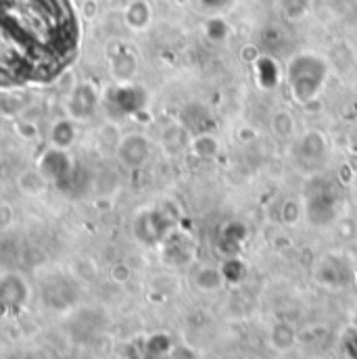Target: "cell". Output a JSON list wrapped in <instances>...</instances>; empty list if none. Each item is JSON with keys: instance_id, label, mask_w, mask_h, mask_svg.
<instances>
[{"instance_id": "6da1fadb", "label": "cell", "mask_w": 357, "mask_h": 359, "mask_svg": "<svg viewBox=\"0 0 357 359\" xmlns=\"http://www.w3.org/2000/svg\"><path fill=\"white\" fill-rule=\"evenodd\" d=\"M286 86L292 100L301 107L322 96L330 78V61L318 53H297L286 65Z\"/></svg>"}, {"instance_id": "7a4b0ae2", "label": "cell", "mask_w": 357, "mask_h": 359, "mask_svg": "<svg viewBox=\"0 0 357 359\" xmlns=\"http://www.w3.org/2000/svg\"><path fill=\"white\" fill-rule=\"evenodd\" d=\"M339 194L335 186L326 180H316L309 190H305L303 215L316 228L330 226L339 217Z\"/></svg>"}, {"instance_id": "3957f363", "label": "cell", "mask_w": 357, "mask_h": 359, "mask_svg": "<svg viewBox=\"0 0 357 359\" xmlns=\"http://www.w3.org/2000/svg\"><path fill=\"white\" fill-rule=\"evenodd\" d=\"M330 155V147H328V138L324 132L320 130H307L299 142H297V149H295V157H297V163L301 168H320L322 163H326Z\"/></svg>"}, {"instance_id": "277c9868", "label": "cell", "mask_w": 357, "mask_h": 359, "mask_svg": "<svg viewBox=\"0 0 357 359\" xmlns=\"http://www.w3.org/2000/svg\"><path fill=\"white\" fill-rule=\"evenodd\" d=\"M151 155V144L142 134H132L119 144V159L128 168H142Z\"/></svg>"}, {"instance_id": "5b68a950", "label": "cell", "mask_w": 357, "mask_h": 359, "mask_svg": "<svg viewBox=\"0 0 357 359\" xmlns=\"http://www.w3.org/2000/svg\"><path fill=\"white\" fill-rule=\"evenodd\" d=\"M182 123L190 134L215 132V119L203 102H190L182 111Z\"/></svg>"}, {"instance_id": "8992f818", "label": "cell", "mask_w": 357, "mask_h": 359, "mask_svg": "<svg viewBox=\"0 0 357 359\" xmlns=\"http://www.w3.org/2000/svg\"><path fill=\"white\" fill-rule=\"evenodd\" d=\"M247 236H249V230L243 222H238V219L228 222L220 232V251L226 253L228 257H236V253L241 251Z\"/></svg>"}, {"instance_id": "52a82bcc", "label": "cell", "mask_w": 357, "mask_h": 359, "mask_svg": "<svg viewBox=\"0 0 357 359\" xmlns=\"http://www.w3.org/2000/svg\"><path fill=\"white\" fill-rule=\"evenodd\" d=\"M253 74H255V82L262 90L278 88L282 72L276 63V59H271L269 55H260V59L253 63Z\"/></svg>"}, {"instance_id": "ba28073f", "label": "cell", "mask_w": 357, "mask_h": 359, "mask_svg": "<svg viewBox=\"0 0 357 359\" xmlns=\"http://www.w3.org/2000/svg\"><path fill=\"white\" fill-rule=\"evenodd\" d=\"M222 147L220 140L213 132H203V134H192L190 140V153L198 159V161H213L220 155Z\"/></svg>"}, {"instance_id": "9c48e42d", "label": "cell", "mask_w": 357, "mask_h": 359, "mask_svg": "<svg viewBox=\"0 0 357 359\" xmlns=\"http://www.w3.org/2000/svg\"><path fill=\"white\" fill-rule=\"evenodd\" d=\"M126 23L132 29H147L151 23V4L147 0H134L126 11Z\"/></svg>"}, {"instance_id": "30bf717a", "label": "cell", "mask_w": 357, "mask_h": 359, "mask_svg": "<svg viewBox=\"0 0 357 359\" xmlns=\"http://www.w3.org/2000/svg\"><path fill=\"white\" fill-rule=\"evenodd\" d=\"M269 126H271V132L282 140H290L297 134V121H295L292 113L286 109L276 111L269 119Z\"/></svg>"}, {"instance_id": "8fae6325", "label": "cell", "mask_w": 357, "mask_h": 359, "mask_svg": "<svg viewBox=\"0 0 357 359\" xmlns=\"http://www.w3.org/2000/svg\"><path fill=\"white\" fill-rule=\"evenodd\" d=\"M316 273H318V280L322 282V284H326V286H339V284H343V268H341V264H337V262H332L330 257H326V259H322L320 264H318V269H316Z\"/></svg>"}, {"instance_id": "7c38bea8", "label": "cell", "mask_w": 357, "mask_h": 359, "mask_svg": "<svg viewBox=\"0 0 357 359\" xmlns=\"http://www.w3.org/2000/svg\"><path fill=\"white\" fill-rule=\"evenodd\" d=\"M194 282H196V286H198L203 292H217V290L224 286V282H226V280H224L222 269L203 268V269H198V273H196Z\"/></svg>"}, {"instance_id": "4fadbf2b", "label": "cell", "mask_w": 357, "mask_h": 359, "mask_svg": "<svg viewBox=\"0 0 357 359\" xmlns=\"http://www.w3.org/2000/svg\"><path fill=\"white\" fill-rule=\"evenodd\" d=\"M190 140H192V134L186 130V126H172L166 134H163V142L170 151L180 153L184 149H190Z\"/></svg>"}, {"instance_id": "5bb4252c", "label": "cell", "mask_w": 357, "mask_h": 359, "mask_svg": "<svg viewBox=\"0 0 357 359\" xmlns=\"http://www.w3.org/2000/svg\"><path fill=\"white\" fill-rule=\"evenodd\" d=\"M278 6L288 21H303L311 11V0H278Z\"/></svg>"}, {"instance_id": "9a60e30c", "label": "cell", "mask_w": 357, "mask_h": 359, "mask_svg": "<svg viewBox=\"0 0 357 359\" xmlns=\"http://www.w3.org/2000/svg\"><path fill=\"white\" fill-rule=\"evenodd\" d=\"M269 339H271V345H274L278 351H286V349H290V347L295 345V330H292V326L280 322V324H276V326L271 328Z\"/></svg>"}, {"instance_id": "2e32d148", "label": "cell", "mask_w": 357, "mask_h": 359, "mask_svg": "<svg viewBox=\"0 0 357 359\" xmlns=\"http://www.w3.org/2000/svg\"><path fill=\"white\" fill-rule=\"evenodd\" d=\"M301 217H303V203H299L295 198H286L280 209V219L286 226H297L301 222Z\"/></svg>"}, {"instance_id": "e0dca14e", "label": "cell", "mask_w": 357, "mask_h": 359, "mask_svg": "<svg viewBox=\"0 0 357 359\" xmlns=\"http://www.w3.org/2000/svg\"><path fill=\"white\" fill-rule=\"evenodd\" d=\"M113 72L117 74V78L121 80H130L134 74H136V57L130 55V53H123L115 59L113 63Z\"/></svg>"}, {"instance_id": "ac0fdd59", "label": "cell", "mask_w": 357, "mask_h": 359, "mask_svg": "<svg viewBox=\"0 0 357 359\" xmlns=\"http://www.w3.org/2000/svg\"><path fill=\"white\" fill-rule=\"evenodd\" d=\"M205 34H207V38L211 42H224L228 38V34H230V27H228V23L224 19L215 17V19H209L205 23Z\"/></svg>"}, {"instance_id": "d6986e66", "label": "cell", "mask_w": 357, "mask_h": 359, "mask_svg": "<svg viewBox=\"0 0 357 359\" xmlns=\"http://www.w3.org/2000/svg\"><path fill=\"white\" fill-rule=\"evenodd\" d=\"M222 273L226 282H241L245 278V264L238 257H228V262L222 266Z\"/></svg>"}, {"instance_id": "ffe728a7", "label": "cell", "mask_w": 357, "mask_h": 359, "mask_svg": "<svg viewBox=\"0 0 357 359\" xmlns=\"http://www.w3.org/2000/svg\"><path fill=\"white\" fill-rule=\"evenodd\" d=\"M257 132L251 128V126H241L238 130H236V140L241 142V144H251V142H255L257 140Z\"/></svg>"}, {"instance_id": "44dd1931", "label": "cell", "mask_w": 357, "mask_h": 359, "mask_svg": "<svg viewBox=\"0 0 357 359\" xmlns=\"http://www.w3.org/2000/svg\"><path fill=\"white\" fill-rule=\"evenodd\" d=\"M260 55H262V53H260V48H257L255 44H247V46L241 50V59H243L245 63H249V65H253V63L260 59Z\"/></svg>"}, {"instance_id": "7402d4cb", "label": "cell", "mask_w": 357, "mask_h": 359, "mask_svg": "<svg viewBox=\"0 0 357 359\" xmlns=\"http://www.w3.org/2000/svg\"><path fill=\"white\" fill-rule=\"evenodd\" d=\"M345 147H347V151H349L353 157H357V123L349 128V132H347V136H345Z\"/></svg>"}, {"instance_id": "603a6c76", "label": "cell", "mask_w": 357, "mask_h": 359, "mask_svg": "<svg viewBox=\"0 0 357 359\" xmlns=\"http://www.w3.org/2000/svg\"><path fill=\"white\" fill-rule=\"evenodd\" d=\"M201 4L203 6H207V8H224L226 4H228V0H201Z\"/></svg>"}, {"instance_id": "cb8c5ba5", "label": "cell", "mask_w": 357, "mask_h": 359, "mask_svg": "<svg viewBox=\"0 0 357 359\" xmlns=\"http://www.w3.org/2000/svg\"><path fill=\"white\" fill-rule=\"evenodd\" d=\"M174 359H196V355L188 347H180V349H176V353H174Z\"/></svg>"}, {"instance_id": "d4e9b609", "label": "cell", "mask_w": 357, "mask_h": 359, "mask_svg": "<svg viewBox=\"0 0 357 359\" xmlns=\"http://www.w3.org/2000/svg\"><path fill=\"white\" fill-rule=\"evenodd\" d=\"M353 194H356V198H357V174L353 176Z\"/></svg>"}]
</instances>
